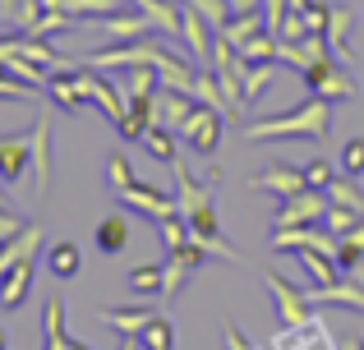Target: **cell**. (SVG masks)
<instances>
[{"label":"cell","instance_id":"cell-27","mask_svg":"<svg viewBox=\"0 0 364 350\" xmlns=\"http://www.w3.org/2000/svg\"><path fill=\"white\" fill-rule=\"evenodd\" d=\"M258 28H267V18L258 14V9H245V14H231V23H226V28H217V33H222L231 46H245L249 37L258 33Z\"/></svg>","mask_w":364,"mask_h":350},{"label":"cell","instance_id":"cell-6","mask_svg":"<svg viewBox=\"0 0 364 350\" xmlns=\"http://www.w3.org/2000/svg\"><path fill=\"white\" fill-rule=\"evenodd\" d=\"M33 171V129L0 138V185H18Z\"/></svg>","mask_w":364,"mask_h":350},{"label":"cell","instance_id":"cell-25","mask_svg":"<svg viewBox=\"0 0 364 350\" xmlns=\"http://www.w3.org/2000/svg\"><path fill=\"white\" fill-rule=\"evenodd\" d=\"M37 14H42V0H0V23L14 33H28Z\"/></svg>","mask_w":364,"mask_h":350},{"label":"cell","instance_id":"cell-36","mask_svg":"<svg viewBox=\"0 0 364 350\" xmlns=\"http://www.w3.org/2000/svg\"><path fill=\"white\" fill-rule=\"evenodd\" d=\"M337 175H341V166H332L328 157H314V162L304 166V180H309V189H328Z\"/></svg>","mask_w":364,"mask_h":350},{"label":"cell","instance_id":"cell-47","mask_svg":"<svg viewBox=\"0 0 364 350\" xmlns=\"http://www.w3.org/2000/svg\"><path fill=\"white\" fill-rule=\"evenodd\" d=\"M70 350H88V346H83V341H74V337H70Z\"/></svg>","mask_w":364,"mask_h":350},{"label":"cell","instance_id":"cell-24","mask_svg":"<svg viewBox=\"0 0 364 350\" xmlns=\"http://www.w3.org/2000/svg\"><path fill=\"white\" fill-rule=\"evenodd\" d=\"M295 263H300V268L314 277V286L337 281V258H332V253H323V249H295Z\"/></svg>","mask_w":364,"mask_h":350},{"label":"cell","instance_id":"cell-4","mask_svg":"<svg viewBox=\"0 0 364 350\" xmlns=\"http://www.w3.org/2000/svg\"><path fill=\"white\" fill-rule=\"evenodd\" d=\"M267 290H272V300H277V318H282L286 327H300V323H309L314 318V305H309V295L304 290H295L291 281L282 277V272H267Z\"/></svg>","mask_w":364,"mask_h":350},{"label":"cell","instance_id":"cell-10","mask_svg":"<svg viewBox=\"0 0 364 350\" xmlns=\"http://www.w3.org/2000/svg\"><path fill=\"white\" fill-rule=\"evenodd\" d=\"M180 37H185L189 55H194L198 65H213V37H217V28L208 23V18L198 14V9L180 5Z\"/></svg>","mask_w":364,"mask_h":350},{"label":"cell","instance_id":"cell-2","mask_svg":"<svg viewBox=\"0 0 364 350\" xmlns=\"http://www.w3.org/2000/svg\"><path fill=\"white\" fill-rule=\"evenodd\" d=\"M304 88L314 92V97H328V102H341V97H360V83L350 79V70L341 60H332V55H323V60L304 65L300 70Z\"/></svg>","mask_w":364,"mask_h":350},{"label":"cell","instance_id":"cell-1","mask_svg":"<svg viewBox=\"0 0 364 350\" xmlns=\"http://www.w3.org/2000/svg\"><path fill=\"white\" fill-rule=\"evenodd\" d=\"M249 143H272V138H328L332 134V102L328 97H314L295 111H282V116H263V120H249L240 129Z\"/></svg>","mask_w":364,"mask_h":350},{"label":"cell","instance_id":"cell-22","mask_svg":"<svg viewBox=\"0 0 364 350\" xmlns=\"http://www.w3.org/2000/svg\"><path fill=\"white\" fill-rule=\"evenodd\" d=\"M46 268H51V277H60V281H74V277H79V268H83V253H79V244H74V240H60V244H51V253H46Z\"/></svg>","mask_w":364,"mask_h":350},{"label":"cell","instance_id":"cell-43","mask_svg":"<svg viewBox=\"0 0 364 350\" xmlns=\"http://www.w3.org/2000/svg\"><path fill=\"white\" fill-rule=\"evenodd\" d=\"M226 341H231V350H254V346L240 337V327H226Z\"/></svg>","mask_w":364,"mask_h":350},{"label":"cell","instance_id":"cell-11","mask_svg":"<svg viewBox=\"0 0 364 350\" xmlns=\"http://www.w3.org/2000/svg\"><path fill=\"white\" fill-rule=\"evenodd\" d=\"M92 23H97L111 42H139V37H152V33H157V23H152L143 9H116V14L92 18Z\"/></svg>","mask_w":364,"mask_h":350},{"label":"cell","instance_id":"cell-50","mask_svg":"<svg viewBox=\"0 0 364 350\" xmlns=\"http://www.w3.org/2000/svg\"><path fill=\"white\" fill-rule=\"evenodd\" d=\"M0 350H9V346H5V332H0Z\"/></svg>","mask_w":364,"mask_h":350},{"label":"cell","instance_id":"cell-29","mask_svg":"<svg viewBox=\"0 0 364 350\" xmlns=\"http://www.w3.org/2000/svg\"><path fill=\"white\" fill-rule=\"evenodd\" d=\"M176 138H180V134H171L166 125H148V129H143V138H139V143L148 148V153L157 157V162H166V166H171V162L180 157V153H176Z\"/></svg>","mask_w":364,"mask_h":350},{"label":"cell","instance_id":"cell-41","mask_svg":"<svg viewBox=\"0 0 364 350\" xmlns=\"http://www.w3.org/2000/svg\"><path fill=\"white\" fill-rule=\"evenodd\" d=\"M328 14H332V5H323V0H314L309 9H300V18H304L309 33H323V28H328Z\"/></svg>","mask_w":364,"mask_h":350},{"label":"cell","instance_id":"cell-18","mask_svg":"<svg viewBox=\"0 0 364 350\" xmlns=\"http://www.w3.org/2000/svg\"><path fill=\"white\" fill-rule=\"evenodd\" d=\"M194 106H198V102L189 97V92H180V88H157V125H166L171 134H180V129H185V120L194 116Z\"/></svg>","mask_w":364,"mask_h":350},{"label":"cell","instance_id":"cell-30","mask_svg":"<svg viewBox=\"0 0 364 350\" xmlns=\"http://www.w3.org/2000/svg\"><path fill=\"white\" fill-rule=\"evenodd\" d=\"M161 281H166V263H143V268L129 272V290L134 295H161Z\"/></svg>","mask_w":364,"mask_h":350},{"label":"cell","instance_id":"cell-42","mask_svg":"<svg viewBox=\"0 0 364 350\" xmlns=\"http://www.w3.org/2000/svg\"><path fill=\"white\" fill-rule=\"evenodd\" d=\"M291 14V0H263V18H267V28H282V18Z\"/></svg>","mask_w":364,"mask_h":350},{"label":"cell","instance_id":"cell-16","mask_svg":"<svg viewBox=\"0 0 364 350\" xmlns=\"http://www.w3.org/2000/svg\"><path fill=\"white\" fill-rule=\"evenodd\" d=\"M309 295V305H341V309H355V314H364V286L355 277L350 281H328V286H309L304 290Z\"/></svg>","mask_w":364,"mask_h":350},{"label":"cell","instance_id":"cell-19","mask_svg":"<svg viewBox=\"0 0 364 350\" xmlns=\"http://www.w3.org/2000/svg\"><path fill=\"white\" fill-rule=\"evenodd\" d=\"M350 23H355V9H350V5H332V14H328V28H323V37H328V51H332V60H341V65L350 60Z\"/></svg>","mask_w":364,"mask_h":350},{"label":"cell","instance_id":"cell-35","mask_svg":"<svg viewBox=\"0 0 364 350\" xmlns=\"http://www.w3.org/2000/svg\"><path fill=\"white\" fill-rule=\"evenodd\" d=\"M360 222H364V217L350 212V207H341V203H328V212H323V231H332L337 240L350 231V226H360Z\"/></svg>","mask_w":364,"mask_h":350},{"label":"cell","instance_id":"cell-3","mask_svg":"<svg viewBox=\"0 0 364 350\" xmlns=\"http://www.w3.org/2000/svg\"><path fill=\"white\" fill-rule=\"evenodd\" d=\"M222 111L217 106H203L198 102L194 106V116L185 120V129H180V138H185L194 153H203V157H217V148H222Z\"/></svg>","mask_w":364,"mask_h":350},{"label":"cell","instance_id":"cell-17","mask_svg":"<svg viewBox=\"0 0 364 350\" xmlns=\"http://www.w3.org/2000/svg\"><path fill=\"white\" fill-rule=\"evenodd\" d=\"M33 277H37V263H33V258H18L14 268L5 272V281H0V309H5V314H14V309L28 300Z\"/></svg>","mask_w":364,"mask_h":350},{"label":"cell","instance_id":"cell-37","mask_svg":"<svg viewBox=\"0 0 364 350\" xmlns=\"http://www.w3.org/2000/svg\"><path fill=\"white\" fill-rule=\"evenodd\" d=\"M185 5L198 9V14H203L213 28H226V23H231V5H226V0H185Z\"/></svg>","mask_w":364,"mask_h":350},{"label":"cell","instance_id":"cell-21","mask_svg":"<svg viewBox=\"0 0 364 350\" xmlns=\"http://www.w3.org/2000/svg\"><path fill=\"white\" fill-rule=\"evenodd\" d=\"M37 244H42V226H23V231H18L14 240H5V244H0V281H5V272L14 268L18 258H33V253H37Z\"/></svg>","mask_w":364,"mask_h":350},{"label":"cell","instance_id":"cell-48","mask_svg":"<svg viewBox=\"0 0 364 350\" xmlns=\"http://www.w3.org/2000/svg\"><path fill=\"white\" fill-rule=\"evenodd\" d=\"M350 350H364V337H355V341H350Z\"/></svg>","mask_w":364,"mask_h":350},{"label":"cell","instance_id":"cell-20","mask_svg":"<svg viewBox=\"0 0 364 350\" xmlns=\"http://www.w3.org/2000/svg\"><path fill=\"white\" fill-rule=\"evenodd\" d=\"M189 97H194V102H203V106H217L222 116H235V106H231V97H226V88L217 83L213 65H203V70L194 74V88H189Z\"/></svg>","mask_w":364,"mask_h":350},{"label":"cell","instance_id":"cell-12","mask_svg":"<svg viewBox=\"0 0 364 350\" xmlns=\"http://www.w3.org/2000/svg\"><path fill=\"white\" fill-rule=\"evenodd\" d=\"M120 203L134 207V212H143L148 222H166V217H180V203L171 194H157V189H143V185H129L120 189Z\"/></svg>","mask_w":364,"mask_h":350},{"label":"cell","instance_id":"cell-13","mask_svg":"<svg viewBox=\"0 0 364 350\" xmlns=\"http://www.w3.org/2000/svg\"><path fill=\"white\" fill-rule=\"evenodd\" d=\"M171 171H176V203H180V217L198 212V207H213V185H203L194 171H189L185 162H171Z\"/></svg>","mask_w":364,"mask_h":350},{"label":"cell","instance_id":"cell-39","mask_svg":"<svg viewBox=\"0 0 364 350\" xmlns=\"http://www.w3.org/2000/svg\"><path fill=\"white\" fill-rule=\"evenodd\" d=\"M107 185L116 189V194H120V189H129V185H139V180H134L129 157H111V162H107Z\"/></svg>","mask_w":364,"mask_h":350},{"label":"cell","instance_id":"cell-14","mask_svg":"<svg viewBox=\"0 0 364 350\" xmlns=\"http://www.w3.org/2000/svg\"><path fill=\"white\" fill-rule=\"evenodd\" d=\"M33 185L37 194L51 189V116L46 111H37L33 120Z\"/></svg>","mask_w":364,"mask_h":350},{"label":"cell","instance_id":"cell-45","mask_svg":"<svg viewBox=\"0 0 364 350\" xmlns=\"http://www.w3.org/2000/svg\"><path fill=\"white\" fill-rule=\"evenodd\" d=\"M120 350H139V337H120Z\"/></svg>","mask_w":364,"mask_h":350},{"label":"cell","instance_id":"cell-26","mask_svg":"<svg viewBox=\"0 0 364 350\" xmlns=\"http://www.w3.org/2000/svg\"><path fill=\"white\" fill-rule=\"evenodd\" d=\"M124 244H129V222H124L120 212L102 217V222H97V249L102 253H120Z\"/></svg>","mask_w":364,"mask_h":350},{"label":"cell","instance_id":"cell-33","mask_svg":"<svg viewBox=\"0 0 364 350\" xmlns=\"http://www.w3.org/2000/svg\"><path fill=\"white\" fill-rule=\"evenodd\" d=\"M272 74H277V60H249V70H245V102H254L258 92H267Z\"/></svg>","mask_w":364,"mask_h":350},{"label":"cell","instance_id":"cell-40","mask_svg":"<svg viewBox=\"0 0 364 350\" xmlns=\"http://www.w3.org/2000/svg\"><path fill=\"white\" fill-rule=\"evenodd\" d=\"M37 88H28V83H18L9 70H0V102H28Z\"/></svg>","mask_w":364,"mask_h":350},{"label":"cell","instance_id":"cell-5","mask_svg":"<svg viewBox=\"0 0 364 350\" xmlns=\"http://www.w3.org/2000/svg\"><path fill=\"white\" fill-rule=\"evenodd\" d=\"M79 65H83V60H79ZM83 83H88V97L97 102L102 116H107L116 129H124V120H129V102L120 97L116 83H107V79H102V70H92V65H83Z\"/></svg>","mask_w":364,"mask_h":350},{"label":"cell","instance_id":"cell-46","mask_svg":"<svg viewBox=\"0 0 364 350\" xmlns=\"http://www.w3.org/2000/svg\"><path fill=\"white\" fill-rule=\"evenodd\" d=\"M350 277H355V281H360V286H364V258H360V268H355V272H350Z\"/></svg>","mask_w":364,"mask_h":350},{"label":"cell","instance_id":"cell-9","mask_svg":"<svg viewBox=\"0 0 364 350\" xmlns=\"http://www.w3.org/2000/svg\"><path fill=\"white\" fill-rule=\"evenodd\" d=\"M46 92H51V102L60 111H70V116L92 102L88 97V83H83V65H79V70H55L51 79H46Z\"/></svg>","mask_w":364,"mask_h":350},{"label":"cell","instance_id":"cell-28","mask_svg":"<svg viewBox=\"0 0 364 350\" xmlns=\"http://www.w3.org/2000/svg\"><path fill=\"white\" fill-rule=\"evenodd\" d=\"M139 346L143 350H176V323L166 314H152V323L139 332Z\"/></svg>","mask_w":364,"mask_h":350},{"label":"cell","instance_id":"cell-23","mask_svg":"<svg viewBox=\"0 0 364 350\" xmlns=\"http://www.w3.org/2000/svg\"><path fill=\"white\" fill-rule=\"evenodd\" d=\"M102 323L120 337H139L152 323V309H102Z\"/></svg>","mask_w":364,"mask_h":350},{"label":"cell","instance_id":"cell-49","mask_svg":"<svg viewBox=\"0 0 364 350\" xmlns=\"http://www.w3.org/2000/svg\"><path fill=\"white\" fill-rule=\"evenodd\" d=\"M0 207H9V198H5V189H0Z\"/></svg>","mask_w":364,"mask_h":350},{"label":"cell","instance_id":"cell-15","mask_svg":"<svg viewBox=\"0 0 364 350\" xmlns=\"http://www.w3.org/2000/svg\"><path fill=\"white\" fill-rule=\"evenodd\" d=\"M249 189H267V194H277V198H291V194H300V189H309V180H304V166L277 162V166H267L263 175L249 180Z\"/></svg>","mask_w":364,"mask_h":350},{"label":"cell","instance_id":"cell-31","mask_svg":"<svg viewBox=\"0 0 364 350\" xmlns=\"http://www.w3.org/2000/svg\"><path fill=\"white\" fill-rule=\"evenodd\" d=\"M328 203H341V207H350V212H360L364 217V194H360V185H355V175H337L328 189Z\"/></svg>","mask_w":364,"mask_h":350},{"label":"cell","instance_id":"cell-8","mask_svg":"<svg viewBox=\"0 0 364 350\" xmlns=\"http://www.w3.org/2000/svg\"><path fill=\"white\" fill-rule=\"evenodd\" d=\"M323 212H328V194L323 189H300V194L282 198L277 226H309V222H323Z\"/></svg>","mask_w":364,"mask_h":350},{"label":"cell","instance_id":"cell-38","mask_svg":"<svg viewBox=\"0 0 364 350\" xmlns=\"http://www.w3.org/2000/svg\"><path fill=\"white\" fill-rule=\"evenodd\" d=\"M337 166H341V175H364V138H350L346 148H341V157H337Z\"/></svg>","mask_w":364,"mask_h":350},{"label":"cell","instance_id":"cell-44","mask_svg":"<svg viewBox=\"0 0 364 350\" xmlns=\"http://www.w3.org/2000/svg\"><path fill=\"white\" fill-rule=\"evenodd\" d=\"M231 5V14H245V9H258V0H226Z\"/></svg>","mask_w":364,"mask_h":350},{"label":"cell","instance_id":"cell-34","mask_svg":"<svg viewBox=\"0 0 364 350\" xmlns=\"http://www.w3.org/2000/svg\"><path fill=\"white\" fill-rule=\"evenodd\" d=\"M65 28H74V14H65V9H42V14L33 18V28H28V33L33 37H46V42H51L55 33H65Z\"/></svg>","mask_w":364,"mask_h":350},{"label":"cell","instance_id":"cell-7","mask_svg":"<svg viewBox=\"0 0 364 350\" xmlns=\"http://www.w3.org/2000/svg\"><path fill=\"white\" fill-rule=\"evenodd\" d=\"M267 350H337V346H332V332H328V323H323V318L314 314L309 323H300V327H286V332H277L272 341H267Z\"/></svg>","mask_w":364,"mask_h":350},{"label":"cell","instance_id":"cell-32","mask_svg":"<svg viewBox=\"0 0 364 350\" xmlns=\"http://www.w3.org/2000/svg\"><path fill=\"white\" fill-rule=\"evenodd\" d=\"M277 46H282V37H277L272 28H258L245 46H235V51H240L245 60H277Z\"/></svg>","mask_w":364,"mask_h":350}]
</instances>
